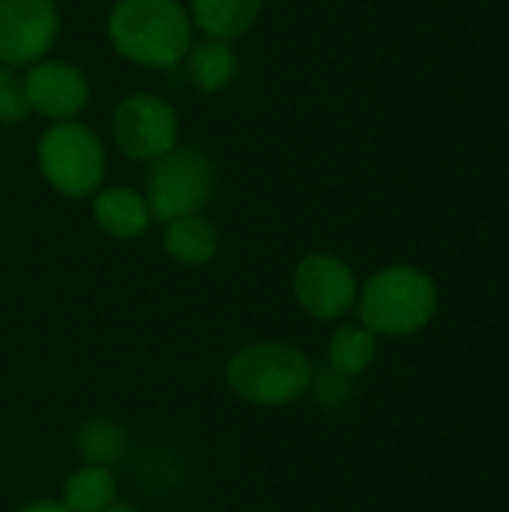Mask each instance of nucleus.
Segmentation results:
<instances>
[{
  "mask_svg": "<svg viewBox=\"0 0 509 512\" xmlns=\"http://www.w3.org/2000/svg\"><path fill=\"white\" fill-rule=\"evenodd\" d=\"M60 501L69 512H102L117 501V480L105 465H84L63 480Z\"/></svg>",
  "mask_w": 509,
  "mask_h": 512,
  "instance_id": "2eb2a0df",
  "label": "nucleus"
},
{
  "mask_svg": "<svg viewBox=\"0 0 509 512\" xmlns=\"http://www.w3.org/2000/svg\"><path fill=\"white\" fill-rule=\"evenodd\" d=\"M162 252L180 267H207L219 255V228L204 213L162 222Z\"/></svg>",
  "mask_w": 509,
  "mask_h": 512,
  "instance_id": "9b49d317",
  "label": "nucleus"
},
{
  "mask_svg": "<svg viewBox=\"0 0 509 512\" xmlns=\"http://www.w3.org/2000/svg\"><path fill=\"white\" fill-rule=\"evenodd\" d=\"M312 360L294 342H249L225 366L228 390L255 408H282L300 402L312 384Z\"/></svg>",
  "mask_w": 509,
  "mask_h": 512,
  "instance_id": "7ed1b4c3",
  "label": "nucleus"
},
{
  "mask_svg": "<svg viewBox=\"0 0 509 512\" xmlns=\"http://www.w3.org/2000/svg\"><path fill=\"white\" fill-rule=\"evenodd\" d=\"M102 512H141L135 504H129V501H111L108 507Z\"/></svg>",
  "mask_w": 509,
  "mask_h": 512,
  "instance_id": "aec40b11",
  "label": "nucleus"
},
{
  "mask_svg": "<svg viewBox=\"0 0 509 512\" xmlns=\"http://www.w3.org/2000/svg\"><path fill=\"white\" fill-rule=\"evenodd\" d=\"M60 24L57 0H0V63L24 69L48 57Z\"/></svg>",
  "mask_w": 509,
  "mask_h": 512,
  "instance_id": "6e6552de",
  "label": "nucleus"
},
{
  "mask_svg": "<svg viewBox=\"0 0 509 512\" xmlns=\"http://www.w3.org/2000/svg\"><path fill=\"white\" fill-rule=\"evenodd\" d=\"M354 381H357V378H348V375H342V372L324 366V369L312 372L309 393L315 396V402H318L321 408H327V411H342V408H348V405L354 402V396H357V384H354Z\"/></svg>",
  "mask_w": 509,
  "mask_h": 512,
  "instance_id": "f3484780",
  "label": "nucleus"
},
{
  "mask_svg": "<svg viewBox=\"0 0 509 512\" xmlns=\"http://www.w3.org/2000/svg\"><path fill=\"white\" fill-rule=\"evenodd\" d=\"M108 132L120 156L150 165L180 144V114L168 99L138 90L114 105Z\"/></svg>",
  "mask_w": 509,
  "mask_h": 512,
  "instance_id": "423d86ee",
  "label": "nucleus"
},
{
  "mask_svg": "<svg viewBox=\"0 0 509 512\" xmlns=\"http://www.w3.org/2000/svg\"><path fill=\"white\" fill-rule=\"evenodd\" d=\"M90 216L96 228L114 240H138L153 222L144 192L132 186H102L90 198Z\"/></svg>",
  "mask_w": 509,
  "mask_h": 512,
  "instance_id": "9d476101",
  "label": "nucleus"
},
{
  "mask_svg": "<svg viewBox=\"0 0 509 512\" xmlns=\"http://www.w3.org/2000/svg\"><path fill=\"white\" fill-rule=\"evenodd\" d=\"M36 168L60 198L90 201L105 186L108 150L84 120H54L36 138Z\"/></svg>",
  "mask_w": 509,
  "mask_h": 512,
  "instance_id": "20e7f679",
  "label": "nucleus"
},
{
  "mask_svg": "<svg viewBox=\"0 0 509 512\" xmlns=\"http://www.w3.org/2000/svg\"><path fill=\"white\" fill-rule=\"evenodd\" d=\"M360 324L375 336L405 339L426 330L438 312L435 279L411 264H390L375 270L357 294Z\"/></svg>",
  "mask_w": 509,
  "mask_h": 512,
  "instance_id": "f03ea898",
  "label": "nucleus"
},
{
  "mask_svg": "<svg viewBox=\"0 0 509 512\" xmlns=\"http://www.w3.org/2000/svg\"><path fill=\"white\" fill-rule=\"evenodd\" d=\"M186 9L201 36L234 42L258 24L264 0H186Z\"/></svg>",
  "mask_w": 509,
  "mask_h": 512,
  "instance_id": "f8f14e48",
  "label": "nucleus"
},
{
  "mask_svg": "<svg viewBox=\"0 0 509 512\" xmlns=\"http://www.w3.org/2000/svg\"><path fill=\"white\" fill-rule=\"evenodd\" d=\"M216 192L213 162L195 147H174L144 174V198L153 213V222H171L177 216L204 213Z\"/></svg>",
  "mask_w": 509,
  "mask_h": 512,
  "instance_id": "39448f33",
  "label": "nucleus"
},
{
  "mask_svg": "<svg viewBox=\"0 0 509 512\" xmlns=\"http://www.w3.org/2000/svg\"><path fill=\"white\" fill-rule=\"evenodd\" d=\"M105 33L123 60L144 69L180 66L195 42V27L183 0H114Z\"/></svg>",
  "mask_w": 509,
  "mask_h": 512,
  "instance_id": "f257e3e1",
  "label": "nucleus"
},
{
  "mask_svg": "<svg viewBox=\"0 0 509 512\" xmlns=\"http://www.w3.org/2000/svg\"><path fill=\"white\" fill-rule=\"evenodd\" d=\"M183 63H186V75L192 87H198L201 93L228 90L240 72V54L234 51V45L225 39H210V36H204L201 42H192Z\"/></svg>",
  "mask_w": 509,
  "mask_h": 512,
  "instance_id": "ddd939ff",
  "label": "nucleus"
},
{
  "mask_svg": "<svg viewBox=\"0 0 509 512\" xmlns=\"http://www.w3.org/2000/svg\"><path fill=\"white\" fill-rule=\"evenodd\" d=\"M258 512H279V510H258Z\"/></svg>",
  "mask_w": 509,
  "mask_h": 512,
  "instance_id": "412c9836",
  "label": "nucleus"
},
{
  "mask_svg": "<svg viewBox=\"0 0 509 512\" xmlns=\"http://www.w3.org/2000/svg\"><path fill=\"white\" fill-rule=\"evenodd\" d=\"M375 357H378V336L360 321L339 324L327 342V366L348 378H360L363 372H369Z\"/></svg>",
  "mask_w": 509,
  "mask_h": 512,
  "instance_id": "4468645a",
  "label": "nucleus"
},
{
  "mask_svg": "<svg viewBox=\"0 0 509 512\" xmlns=\"http://www.w3.org/2000/svg\"><path fill=\"white\" fill-rule=\"evenodd\" d=\"M27 102H24V90H21V75L0 63V123L3 126H18L27 117Z\"/></svg>",
  "mask_w": 509,
  "mask_h": 512,
  "instance_id": "a211bd4d",
  "label": "nucleus"
},
{
  "mask_svg": "<svg viewBox=\"0 0 509 512\" xmlns=\"http://www.w3.org/2000/svg\"><path fill=\"white\" fill-rule=\"evenodd\" d=\"M75 447L84 465L111 468L126 453V429L111 417H87L75 432Z\"/></svg>",
  "mask_w": 509,
  "mask_h": 512,
  "instance_id": "dca6fc26",
  "label": "nucleus"
},
{
  "mask_svg": "<svg viewBox=\"0 0 509 512\" xmlns=\"http://www.w3.org/2000/svg\"><path fill=\"white\" fill-rule=\"evenodd\" d=\"M297 306L315 321H339L357 306L360 282L351 264L333 252H309L291 276Z\"/></svg>",
  "mask_w": 509,
  "mask_h": 512,
  "instance_id": "0eeeda50",
  "label": "nucleus"
},
{
  "mask_svg": "<svg viewBox=\"0 0 509 512\" xmlns=\"http://www.w3.org/2000/svg\"><path fill=\"white\" fill-rule=\"evenodd\" d=\"M21 90L30 114L54 120H75L90 105V78L78 63L42 57L21 72Z\"/></svg>",
  "mask_w": 509,
  "mask_h": 512,
  "instance_id": "1a4fd4ad",
  "label": "nucleus"
},
{
  "mask_svg": "<svg viewBox=\"0 0 509 512\" xmlns=\"http://www.w3.org/2000/svg\"><path fill=\"white\" fill-rule=\"evenodd\" d=\"M15 512H69V510H66V504H63V501H51V498H36V501H30V504L18 507Z\"/></svg>",
  "mask_w": 509,
  "mask_h": 512,
  "instance_id": "6ab92c4d",
  "label": "nucleus"
}]
</instances>
